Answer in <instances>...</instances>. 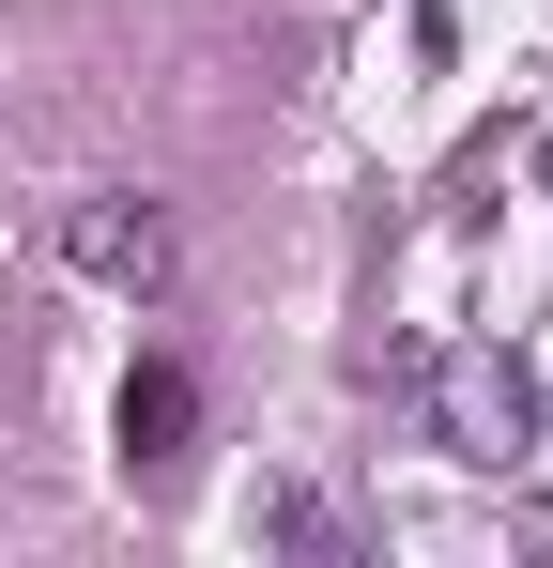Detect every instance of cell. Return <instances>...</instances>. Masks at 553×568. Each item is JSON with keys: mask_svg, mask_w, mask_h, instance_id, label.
I'll list each match as a JSON object with an SVG mask.
<instances>
[{"mask_svg": "<svg viewBox=\"0 0 553 568\" xmlns=\"http://www.w3.org/2000/svg\"><path fill=\"white\" fill-rule=\"evenodd\" d=\"M62 262H78L92 292H139V307H154V292L184 277V246H170V215H154V200H78V215H62Z\"/></svg>", "mask_w": 553, "mask_h": 568, "instance_id": "obj_1", "label": "cell"}, {"mask_svg": "<svg viewBox=\"0 0 553 568\" xmlns=\"http://www.w3.org/2000/svg\"><path fill=\"white\" fill-rule=\"evenodd\" d=\"M523 369L507 354H431V430H446L461 462H523Z\"/></svg>", "mask_w": 553, "mask_h": 568, "instance_id": "obj_2", "label": "cell"}, {"mask_svg": "<svg viewBox=\"0 0 553 568\" xmlns=\"http://www.w3.org/2000/svg\"><path fill=\"white\" fill-rule=\"evenodd\" d=\"M184 430H200V384H184L170 354H139V369H123V462L170 476V462H184Z\"/></svg>", "mask_w": 553, "mask_h": 568, "instance_id": "obj_3", "label": "cell"}, {"mask_svg": "<svg viewBox=\"0 0 553 568\" xmlns=\"http://www.w3.org/2000/svg\"><path fill=\"white\" fill-rule=\"evenodd\" d=\"M262 538H292V554H339V507H323V491H262Z\"/></svg>", "mask_w": 553, "mask_h": 568, "instance_id": "obj_4", "label": "cell"}]
</instances>
